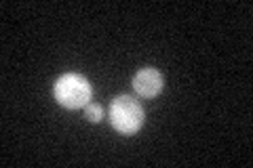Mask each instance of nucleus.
Masks as SVG:
<instances>
[{
	"mask_svg": "<svg viewBox=\"0 0 253 168\" xmlns=\"http://www.w3.org/2000/svg\"><path fill=\"white\" fill-rule=\"evenodd\" d=\"M53 93H55V99H57L59 105L68 107V109H78V107L89 105L93 89L84 76L63 74L57 78V82H55Z\"/></svg>",
	"mask_w": 253,
	"mask_h": 168,
	"instance_id": "f257e3e1",
	"label": "nucleus"
},
{
	"mask_svg": "<svg viewBox=\"0 0 253 168\" xmlns=\"http://www.w3.org/2000/svg\"><path fill=\"white\" fill-rule=\"evenodd\" d=\"M110 122L123 134H135L144 124V107L129 95H121L110 103Z\"/></svg>",
	"mask_w": 253,
	"mask_h": 168,
	"instance_id": "f03ea898",
	"label": "nucleus"
},
{
	"mask_svg": "<svg viewBox=\"0 0 253 168\" xmlns=\"http://www.w3.org/2000/svg\"><path fill=\"white\" fill-rule=\"evenodd\" d=\"M133 89L139 97L152 99L165 89V78L154 67H141L135 76H133Z\"/></svg>",
	"mask_w": 253,
	"mask_h": 168,
	"instance_id": "7ed1b4c3",
	"label": "nucleus"
},
{
	"mask_svg": "<svg viewBox=\"0 0 253 168\" xmlns=\"http://www.w3.org/2000/svg\"><path fill=\"white\" fill-rule=\"evenodd\" d=\"M84 114H86V120L89 122H99L101 118H104V109L97 103H89V105L84 107Z\"/></svg>",
	"mask_w": 253,
	"mask_h": 168,
	"instance_id": "20e7f679",
	"label": "nucleus"
}]
</instances>
